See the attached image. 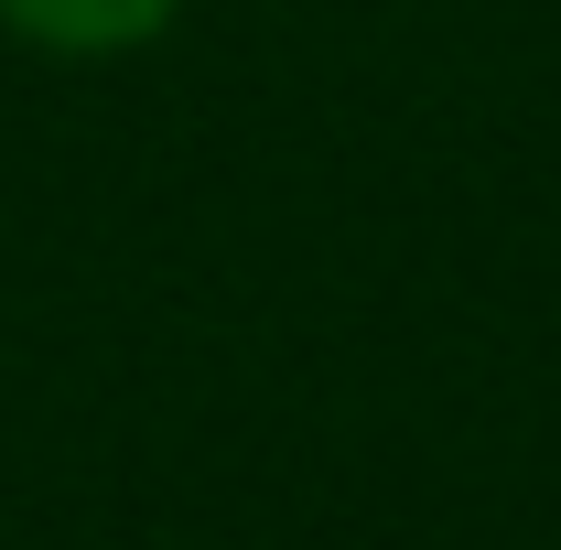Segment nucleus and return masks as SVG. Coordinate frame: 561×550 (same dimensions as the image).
<instances>
[{"label":"nucleus","instance_id":"1","mask_svg":"<svg viewBox=\"0 0 561 550\" xmlns=\"http://www.w3.org/2000/svg\"><path fill=\"white\" fill-rule=\"evenodd\" d=\"M195 0H0V33L55 55V66H108V55H140L184 22Z\"/></svg>","mask_w":561,"mask_h":550}]
</instances>
